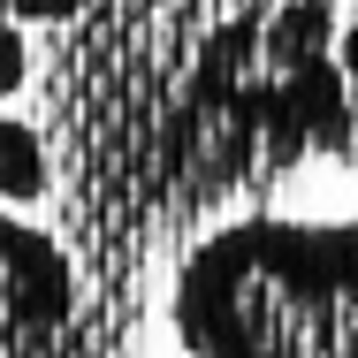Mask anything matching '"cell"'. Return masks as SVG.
Wrapping results in <instances>:
<instances>
[{
  "mask_svg": "<svg viewBox=\"0 0 358 358\" xmlns=\"http://www.w3.org/2000/svg\"><path fill=\"white\" fill-rule=\"evenodd\" d=\"M46 191V145L31 122L0 115V358H62L76 336L69 252L15 214Z\"/></svg>",
  "mask_w": 358,
  "mask_h": 358,
  "instance_id": "7a4b0ae2",
  "label": "cell"
},
{
  "mask_svg": "<svg viewBox=\"0 0 358 358\" xmlns=\"http://www.w3.org/2000/svg\"><path fill=\"white\" fill-rule=\"evenodd\" d=\"M15 23H62V31H76V23H92V15H107V8H122V0H0Z\"/></svg>",
  "mask_w": 358,
  "mask_h": 358,
  "instance_id": "3957f363",
  "label": "cell"
},
{
  "mask_svg": "<svg viewBox=\"0 0 358 358\" xmlns=\"http://www.w3.org/2000/svg\"><path fill=\"white\" fill-rule=\"evenodd\" d=\"M31 23H15L8 8H0V99H15L23 84H31V38H23Z\"/></svg>",
  "mask_w": 358,
  "mask_h": 358,
  "instance_id": "277c9868",
  "label": "cell"
},
{
  "mask_svg": "<svg viewBox=\"0 0 358 358\" xmlns=\"http://www.w3.org/2000/svg\"><path fill=\"white\" fill-rule=\"evenodd\" d=\"M76 152L145 206H191L305 160H351L336 0H122L62 38Z\"/></svg>",
  "mask_w": 358,
  "mask_h": 358,
  "instance_id": "6da1fadb",
  "label": "cell"
},
{
  "mask_svg": "<svg viewBox=\"0 0 358 358\" xmlns=\"http://www.w3.org/2000/svg\"><path fill=\"white\" fill-rule=\"evenodd\" d=\"M343 76H351V99H358V0L343 8Z\"/></svg>",
  "mask_w": 358,
  "mask_h": 358,
  "instance_id": "5b68a950",
  "label": "cell"
}]
</instances>
